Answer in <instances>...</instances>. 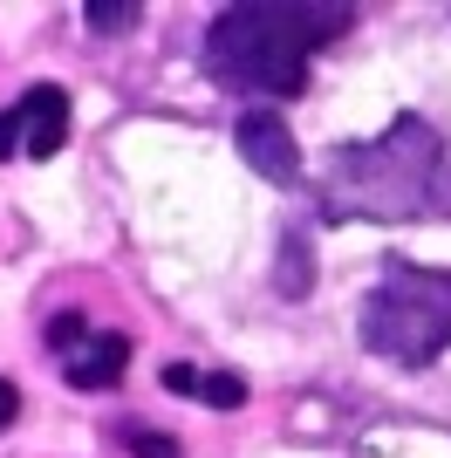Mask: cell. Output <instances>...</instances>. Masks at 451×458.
Segmentation results:
<instances>
[{
  "label": "cell",
  "mask_w": 451,
  "mask_h": 458,
  "mask_svg": "<svg viewBox=\"0 0 451 458\" xmlns=\"http://www.w3.org/2000/svg\"><path fill=\"white\" fill-rule=\"evenodd\" d=\"M157 383H165L171 397H199V403H212V411H240V403L253 397L246 377H233V369H191V363H165Z\"/></svg>",
  "instance_id": "52a82bcc"
},
{
  "label": "cell",
  "mask_w": 451,
  "mask_h": 458,
  "mask_svg": "<svg viewBox=\"0 0 451 458\" xmlns=\"http://www.w3.org/2000/svg\"><path fill=\"white\" fill-rule=\"evenodd\" d=\"M356 28V7H328V0H233L206 28V76L233 96H301L315 82V55L336 48Z\"/></svg>",
  "instance_id": "7a4b0ae2"
},
{
  "label": "cell",
  "mask_w": 451,
  "mask_h": 458,
  "mask_svg": "<svg viewBox=\"0 0 451 458\" xmlns=\"http://www.w3.org/2000/svg\"><path fill=\"white\" fill-rule=\"evenodd\" d=\"M48 356H55L62 383L69 390H116L123 369H131V335H116V328H89L75 308H62L55 322H48Z\"/></svg>",
  "instance_id": "277c9868"
},
{
  "label": "cell",
  "mask_w": 451,
  "mask_h": 458,
  "mask_svg": "<svg viewBox=\"0 0 451 458\" xmlns=\"http://www.w3.org/2000/svg\"><path fill=\"white\" fill-rule=\"evenodd\" d=\"M116 445H123L131 458H185V445H178V438H165V431H144V424H123V431H116Z\"/></svg>",
  "instance_id": "30bf717a"
},
{
  "label": "cell",
  "mask_w": 451,
  "mask_h": 458,
  "mask_svg": "<svg viewBox=\"0 0 451 458\" xmlns=\"http://www.w3.org/2000/svg\"><path fill=\"white\" fill-rule=\"evenodd\" d=\"M445 137H438L431 116H390L376 137L356 144H336L315 172V219L321 226H411V219H431L438 199H445Z\"/></svg>",
  "instance_id": "6da1fadb"
},
{
  "label": "cell",
  "mask_w": 451,
  "mask_h": 458,
  "mask_svg": "<svg viewBox=\"0 0 451 458\" xmlns=\"http://www.w3.org/2000/svg\"><path fill=\"white\" fill-rule=\"evenodd\" d=\"M274 287H281V301H308V294H315V247H308V233H301V226L281 233V253H274Z\"/></svg>",
  "instance_id": "ba28073f"
},
{
  "label": "cell",
  "mask_w": 451,
  "mask_h": 458,
  "mask_svg": "<svg viewBox=\"0 0 451 458\" xmlns=\"http://www.w3.org/2000/svg\"><path fill=\"white\" fill-rule=\"evenodd\" d=\"M356 335L376 363L396 369H431L451 349V267H417V260H390L362 294Z\"/></svg>",
  "instance_id": "3957f363"
},
{
  "label": "cell",
  "mask_w": 451,
  "mask_h": 458,
  "mask_svg": "<svg viewBox=\"0 0 451 458\" xmlns=\"http://www.w3.org/2000/svg\"><path fill=\"white\" fill-rule=\"evenodd\" d=\"M82 21H89L96 35H123V28H137V21H144V7H137V0H89V7H82Z\"/></svg>",
  "instance_id": "9c48e42d"
},
{
  "label": "cell",
  "mask_w": 451,
  "mask_h": 458,
  "mask_svg": "<svg viewBox=\"0 0 451 458\" xmlns=\"http://www.w3.org/2000/svg\"><path fill=\"white\" fill-rule=\"evenodd\" d=\"M233 151H240L246 165H253V178H267V185H281V191L301 185V144H294L281 110H246L240 123H233Z\"/></svg>",
  "instance_id": "8992f818"
},
{
  "label": "cell",
  "mask_w": 451,
  "mask_h": 458,
  "mask_svg": "<svg viewBox=\"0 0 451 458\" xmlns=\"http://www.w3.org/2000/svg\"><path fill=\"white\" fill-rule=\"evenodd\" d=\"M21 418V390H14V383H7V377H0V431H7V424H14Z\"/></svg>",
  "instance_id": "8fae6325"
},
{
  "label": "cell",
  "mask_w": 451,
  "mask_h": 458,
  "mask_svg": "<svg viewBox=\"0 0 451 458\" xmlns=\"http://www.w3.org/2000/svg\"><path fill=\"white\" fill-rule=\"evenodd\" d=\"M438 212H451V185H445V206H438Z\"/></svg>",
  "instance_id": "7c38bea8"
},
{
  "label": "cell",
  "mask_w": 451,
  "mask_h": 458,
  "mask_svg": "<svg viewBox=\"0 0 451 458\" xmlns=\"http://www.w3.org/2000/svg\"><path fill=\"white\" fill-rule=\"evenodd\" d=\"M69 144V89L62 82H28L0 110V157H55Z\"/></svg>",
  "instance_id": "5b68a950"
}]
</instances>
